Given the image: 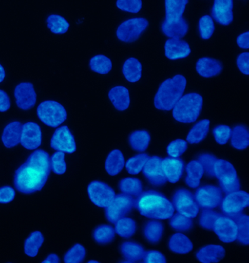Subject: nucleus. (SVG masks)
<instances>
[{
	"mask_svg": "<svg viewBox=\"0 0 249 263\" xmlns=\"http://www.w3.org/2000/svg\"><path fill=\"white\" fill-rule=\"evenodd\" d=\"M51 170L49 155L44 150H36L15 171V189L25 195L41 191L47 182Z\"/></svg>",
	"mask_w": 249,
	"mask_h": 263,
	"instance_id": "obj_1",
	"label": "nucleus"
},
{
	"mask_svg": "<svg viewBox=\"0 0 249 263\" xmlns=\"http://www.w3.org/2000/svg\"><path fill=\"white\" fill-rule=\"evenodd\" d=\"M135 207L145 217L162 220L169 219L175 212L172 202L155 191L141 193L135 199Z\"/></svg>",
	"mask_w": 249,
	"mask_h": 263,
	"instance_id": "obj_2",
	"label": "nucleus"
},
{
	"mask_svg": "<svg viewBox=\"0 0 249 263\" xmlns=\"http://www.w3.org/2000/svg\"><path fill=\"white\" fill-rule=\"evenodd\" d=\"M186 79L176 75L162 83L155 95V106L161 110H171L183 96L186 89Z\"/></svg>",
	"mask_w": 249,
	"mask_h": 263,
	"instance_id": "obj_3",
	"label": "nucleus"
},
{
	"mask_svg": "<svg viewBox=\"0 0 249 263\" xmlns=\"http://www.w3.org/2000/svg\"><path fill=\"white\" fill-rule=\"evenodd\" d=\"M203 105V99L198 93H188L181 97L173 108V117L177 122L193 123L200 116Z\"/></svg>",
	"mask_w": 249,
	"mask_h": 263,
	"instance_id": "obj_4",
	"label": "nucleus"
},
{
	"mask_svg": "<svg viewBox=\"0 0 249 263\" xmlns=\"http://www.w3.org/2000/svg\"><path fill=\"white\" fill-rule=\"evenodd\" d=\"M214 176L219 180L220 190L229 194L240 188L239 179L233 164L224 160H216L214 165Z\"/></svg>",
	"mask_w": 249,
	"mask_h": 263,
	"instance_id": "obj_5",
	"label": "nucleus"
},
{
	"mask_svg": "<svg viewBox=\"0 0 249 263\" xmlns=\"http://www.w3.org/2000/svg\"><path fill=\"white\" fill-rule=\"evenodd\" d=\"M37 117L46 125L57 127L67 119L65 107L53 100H47L40 104L37 107Z\"/></svg>",
	"mask_w": 249,
	"mask_h": 263,
	"instance_id": "obj_6",
	"label": "nucleus"
},
{
	"mask_svg": "<svg viewBox=\"0 0 249 263\" xmlns=\"http://www.w3.org/2000/svg\"><path fill=\"white\" fill-rule=\"evenodd\" d=\"M173 205L178 213L188 218H195L198 215L199 205L195 196L186 189L176 190L172 197Z\"/></svg>",
	"mask_w": 249,
	"mask_h": 263,
	"instance_id": "obj_7",
	"label": "nucleus"
},
{
	"mask_svg": "<svg viewBox=\"0 0 249 263\" xmlns=\"http://www.w3.org/2000/svg\"><path fill=\"white\" fill-rule=\"evenodd\" d=\"M148 27V22L146 18H135L123 22L117 31V36L119 41L124 43H132L138 40L141 34Z\"/></svg>",
	"mask_w": 249,
	"mask_h": 263,
	"instance_id": "obj_8",
	"label": "nucleus"
},
{
	"mask_svg": "<svg viewBox=\"0 0 249 263\" xmlns=\"http://www.w3.org/2000/svg\"><path fill=\"white\" fill-rule=\"evenodd\" d=\"M135 207V199L126 195L115 196L113 202L105 209V216L109 222H117L125 217Z\"/></svg>",
	"mask_w": 249,
	"mask_h": 263,
	"instance_id": "obj_9",
	"label": "nucleus"
},
{
	"mask_svg": "<svg viewBox=\"0 0 249 263\" xmlns=\"http://www.w3.org/2000/svg\"><path fill=\"white\" fill-rule=\"evenodd\" d=\"M87 192L91 201L100 208L108 206L116 196L113 189L101 181H94L90 183Z\"/></svg>",
	"mask_w": 249,
	"mask_h": 263,
	"instance_id": "obj_10",
	"label": "nucleus"
},
{
	"mask_svg": "<svg viewBox=\"0 0 249 263\" xmlns=\"http://www.w3.org/2000/svg\"><path fill=\"white\" fill-rule=\"evenodd\" d=\"M195 200L202 209H215L221 203L223 195L220 189L212 185L199 188L195 193Z\"/></svg>",
	"mask_w": 249,
	"mask_h": 263,
	"instance_id": "obj_11",
	"label": "nucleus"
},
{
	"mask_svg": "<svg viewBox=\"0 0 249 263\" xmlns=\"http://www.w3.org/2000/svg\"><path fill=\"white\" fill-rule=\"evenodd\" d=\"M249 205V195L245 191H235L228 194L221 201V209L227 216L241 213Z\"/></svg>",
	"mask_w": 249,
	"mask_h": 263,
	"instance_id": "obj_12",
	"label": "nucleus"
},
{
	"mask_svg": "<svg viewBox=\"0 0 249 263\" xmlns=\"http://www.w3.org/2000/svg\"><path fill=\"white\" fill-rule=\"evenodd\" d=\"M53 149L67 153H74L76 151L75 138L67 126L58 128L53 133L51 140Z\"/></svg>",
	"mask_w": 249,
	"mask_h": 263,
	"instance_id": "obj_13",
	"label": "nucleus"
},
{
	"mask_svg": "<svg viewBox=\"0 0 249 263\" xmlns=\"http://www.w3.org/2000/svg\"><path fill=\"white\" fill-rule=\"evenodd\" d=\"M162 160L157 156L148 157L143 167V176L153 186H163L167 182V180L162 168Z\"/></svg>",
	"mask_w": 249,
	"mask_h": 263,
	"instance_id": "obj_14",
	"label": "nucleus"
},
{
	"mask_svg": "<svg viewBox=\"0 0 249 263\" xmlns=\"http://www.w3.org/2000/svg\"><path fill=\"white\" fill-rule=\"evenodd\" d=\"M214 230L219 240L229 243L237 240L238 230L235 221L229 216L221 215L214 223Z\"/></svg>",
	"mask_w": 249,
	"mask_h": 263,
	"instance_id": "obj_15",
	"label": "nucleus"
},
{
	"mask_svg": "<svg viewBox=\"0 0 249 263\" xmlns=\"http://www.w3.org/2000/svg\"><path fill=\"white\" fill-rule=\"evenodd\" d=\"M15 103L22 110H27L33 108L37 102V95L32 83H21L14 90Z\"/></svg>",
	"mask_w": 249,
	"mask_h": 263,
	"instance_id": "obj_16",
	"label": "nucleus"
},
{
	"mask_svg": "<svg viewBox=\"0 0 249 263\" xmlns=\"http://www.w3.org/2000/svg\"><path fill=\"white\" fill-rule=\"evenodd\" d=\"M21 144L26 149H37L42 143V132L37 124L27 122L22 125Z\"/></svg>",
	"mask_w": 249,
	"mask_h": 263,
	"instance_id": "obj_17",
	"label": "nucleus"
},
{
	"mask_svg": "<svg viewBox=\"0 0 249 263\" xmlns=\"http://www.w3.org/2000/svg\"><path fill=\"white\" fill-rule=\"evenodd\" d=\"M212 15L218 23L229 25L233 22V1L216 0L212 8Z\"/></svg>",
	"mask_w": 249,
	"mask_h": 263,
	"instance_id": "obj_18",
	"label": "nucleus"
},
{
	"mask_svg": "<svg viewBox=\"0 0 249 263\" xmlns=\"http://www.w3.org/2000/svg\"><path fill=\"white\" fill-rule=\"evenodd\" d=\"M165 56L171 60L186 58L191 53L189 45L180 39H169L165 42Z\"/></svg>",
	"mask_w": 249,
	"mask_h": 263,
	"instance_id": "obj_19",
	"label": "nucleus"
},
{
	"mask_svg": "<svg viewBox=\"0 0 249 263\" xmlns=\"http://www.w3.org/2000/svg\"><path fill=\"white\" fill-rule=\"evenodd\" d=\"M162 168L169 182L177 183L182 177L184 163L178 159L165 158L162 160Z\"/></svg>",
	"mask_w": 249,
	"mask_h": 263,
	"instance_id": "obj_20",
	"label": "nucleus"
},
{
	"mask_svg": "<svg viewBox=\"0 0 249 263\" xmlns=\"http://www.w3.org/2000/svg\"><path fill=\"white\" fill-rule=\"evenodd\" d=\"M223 70L222 64L214 59L203 57L196 64V70L203 78H212L219 75Z\"/></svg>",
	"mask_w": 249,
	"mask_h": 263,
	"instance_id": "obj_21",
	"label": "nucleus"
},
{
	"mask_svg": "<svg viewBox=\"0 0 249 263\" xmlns=\"http://www.w3.org/2000/svg\"><path fill=\"white\" fill-rule=\"evenodd\" d=\"M225 250L219 245H207L202 247L196 254V257L200 262H219L224 258Z\"/></svg>",
	"mask_w": 249,
	"mask_h": 263,
	"instance_id": "obj_22",
	"label": "nucleus"
},
{
	"mask_svg": "<svg viewBox=\"0 0 249 263\" xmlns=\"http://www.w3.org/2000/svg\"><path fill=\"white\" fill-rule=\"evenodd\" d=\"M108 98L117 110L124 111L129 108L130 97L129 90L124 86H118L109 91Z\"/></svg>",
	"mask_w": 249,
	"mask_h": 263,
	"instance_id": "obj_23",
	"label": "nucleus"
},
{
	"mask_svg": "<svg viewBox=\"0 0 249 263\" xmlns=\"http://www.w3.org/2000/svg\"><path fill=\"white\" fill-rule=\"evenodd\" d=\"M22 124L19 122H13L5 127L2 136V141L6 148L16 146L20 143Z\"/></svg>",
	"mask_w": 249,
	"mask_h": 263,
	"instance_id": "obj_24",
	"label": "nucleus"
},
{
	"mask_svg": "<svg viewBox=\"0 0 249 263\" xmlns=\"http://www.w3.org/2000/svg\"><path fill=\"white\" fill-rule=\"evenodd\" d=\"M188 26L184 18L175 22L164 21L162 24V30L167 37L171 39H179L184 37L188 32Z\"/></svg>",
	"mask_w": 249,
	"mask_h": 263,
	"instance_id": "obj_25",
	"label": "nucleus"
},
{
	"mask_svg": "<svg viewBox=\"0 0 249 263\" xmlns=\"http://www.w3.org/2000/svg\"><path fill=\"white\" fill-rule=\"evenodd\" d=\"M120 250L127 262H140L146 253L141 245L130 241L124 242L121 246Z\"/></svg>",
	"mask_w": 249,
	"mask_h": 263,
	"instance_id": "obj_26",
	"label": "nucleus"
},
{
	"mask_svg": "<svg viewBox=\"0 0 249 263\" xmlns=\"http://www.w3.org/2000/svg\"><path fill=\"white\" fill-rule=\"evenodd\" d=\"M188 3L187 0H166L165 21L175 22L182 18Z\"/></svg>",
	"mask_w": 249,
	"mask_h": 263,
	"instance_id": "obj_27",
	"label": "nucleus"
},
{
	"mask_svg": "<svg viewBox=\"0 0 249 263\" xmlns=\"http://www.w3.org/2000/svg\"><path fill=\"white\" fill-rule=\"evenodd\" d=\"M125 160L120 150L112 151L105 160V170L110 176H115L121 173L124 167Z\"/></svg>",
	"mask_w": 249,
	"mask_h": 263,
	"instance_id": "obj_28",
	"label": "nucleus"
},
{
	"mask_svg": "<svg viewBox=\"0 0 249 263\" xmlns=\"http://www.w3.org/2000/svg\"><path fill=\"white\" fill-rule=\"evenodd\" d=\"M186 177L185 182L190 188L195 189L200 186V180L204 174L202 166L198 161L188 162L186 167Z\"/></svg>",
	"mask_w": 249,
	"mask_h": 263,
	"instance_id": "obj_29",
	"label": "nucleus"
},
{
	"mask_svg": "<svg viewBox=\"0 0 249 263\" xmlns=\"http://www.w3.org/2000/svg\"><path fill=\"white\" fill-rule=\"evenodd\" d=\"M168 246L173 252L179 254H187L193 249V242L181 233L173 235L169 238Z\"/></svg>",
	"mask_w": 249,
	"mask_h": 263,
	"instance_id": "obj_30",
	"label": "nucleus"
},
{
	"mask_svg": "<svg viewBox=\"0 0 249 263\" xmlns=\"http://www.w3.org/2000/svg\"><path fill=\"white\" fill-rule=\"evenodd\" d=\"M235 221L238 230L237 239L239 243L243 245H248L249 243V217L246 214L239 213L235 215L229 216Z\"/></svg>",
	"mask_w": 249,
	"mask_h": 263,
	"instance_id": "obj_31",
	"label": "nucleus"
},
{
	"mask_svg": "<svg viewBox=\"0 0 249 263\" xmlns=\"http://www.w3.org/2000/svg\"><path fill=\"white\" fill-rule=\"evenodd\" d=\"M210 129V121L203 119L193 126L188 133L186 140L191 144H198L206 138Z\"/></svg>",
	"mask_w": 249,
	"mask_h": 263,
	"instance_id": "obj_32",
	"label": "nucleus"
},
{
	"mask_svg": "<svg viewBox=\"0 0 249 263\" xmlns=\"http://www.w3.org/2000/svg\"><path fill=\"white\" fill-rule=\"evenodd\" d=\"M123 74L129 82H138L141 79L142 65L136 58H129L123 65Z\"/></svg>",
	"mask_w": 249,
	"mask_h": 263,
	"instance_id": "obj_33",
	"label": "nucleus"
},
{
	"mask_svg": "<svg viewBox=\"0 0 249 263\" xmlns=\"http://www.w3.org/2000/svg\"><path fill=\"white\" fill-rule=\"evenodd\" d=\"M164 226L160 221H148L143 228V234L146 239L152 245H157L162 239Z\"/></svg>",
	"mask_w": 249,
	"mask_h": 263,
	"instance_id": "obj_34",
	"label": "nucleus"
},
{
	"mask_svg": "<svg viewBox=\"0 0 249 263\" xmlns=\"http://www.w3.org/2000/svg\"><path fill=\"white\" fill-rule=\"evenodd\" d=\"M231 145L238 150H244L249 145V133L244 125H237L231 131Z\"/></svg>",
	"mask_w": 249,
	"mask_h": 263,
	"instance_id": "obj_35",
	"label": "nucleus"
},
{
	"mask_svg": "<svg viewBox=\"0 0 249 263\" xmlns=\"http://www.w3.org/2000/svg\"><path fill=\"white\" fill-rule=\"evenodd\" d=\"M150 136L146 130H137L131 133L129 143L131 148L137 152H143L149 146Z\"/></svg>",
	"mask_w": 249,
	"mask_h": 263,
	"instance_id": "obj_36",
	"label": "nucleus"
},
{
	"mask_svg": "<svg viewBox=\"0 0 249 263\" xmlns=\"http://www.w3.org/2000/svg\"><path fill=\"white\" fill-rule=\"evenodd\" d=\"M44 242V237L40 231L33 232L25 240L24 243V252L30 257L37 255L39 249Z\"/></svg>",
	"mask_w": 249,
	"mask_h": 263,
	"instance_id": "obj_37",
	"label": "nucleus"
},
{
	"mask_svg": "<svg viewBox=\"0 0 249 263\" xmlns=\"http://www.w3.org/2000/svg\"><path fill=\"white\" fill-rule=\"evenodd\" d=\"M119 187L124 195L130 197H138L143 192V184L141 180L136 178H126L119 182Z\"/></svg>",
	"mask_w": 249,
	"mask_h": 263,
	"instance_id": "obj_38",
	"label": "nucleus"
},
{
	"mask_svg": "<svg viewBox=\"0 0 249 263\" xmlns=\"http://www.w3.org/2000/svg\"><path fill=\"white\" fill-rule=\"evenodd\" d=\"M90 68L97 73L105 75L112 70V62L105 55H97L89 62Z\"/></svg>",
	"mask_w": 249,
	"mask_h": 263,
	"instance_id": "obj_39",
	"label": "nucleus"
},
{
	"mask_svg": "<svg viewBox=\"0 0 249 263\" xmlns=\"http://www.w3.org/2000/svg\"><path fill=\"white\" fill-rule=\"evenodd\" d=\"M93 238L99 245H108L115 238V230L111 226L103 224L94 230Z\"/></svg>",
	"mask_w": 249,
	"mask_h": 263,
	"instance_id": "obj_40",
	"label": "nucleus"
},
{
	"mask_svg": "<svg viewBox=\"0 0 249 263\" xmlns=\"http://www.w3.org/2000/svg\"><path fill=\"white\" fill-rule=\"evenodd\" d=\"M116 224V232L124 238L132 237L136 232V222L131 218H122Z\"/></svg>",
	"mask_w": 249,
	"mask_h": 263,
	"instance_id": "obj_41",
	"label": "nucleus"
},
{
	"mask_svg": "<svg viewBox=\"0 0 249 263\" xmlns=\"http://www.w3.org/2000/svg\"><path fill=\"white\" fill-rule=\"evenodd\" d=\"M48 28L53 32V34H65L68 31L69 24L67 21L60 15L52 14L48 17L47 20Z\"/></svg>",
	"mask_w": 249,
	"mask_h": 263,
	"instance_id": "obj_42",
	"label": "nucleus"
},
{
	"mask_svg": "<svg viewBox=\"0 0 249 263\" xmlns=\"http://www.w3.org/2000/svg\"><path fill=\"white\" fill-rule=\"evenodd\" d=\"M169 219V226L177 231L187 232L193 228V221L191 218L186 217L179 213L173 215Z\"/></svg>",
	"mask_w": 249,
	"mask_h": 263,
	"instance_id": "obj_43",
	"label": "nucleus"
},
{
	"mask_svg": "<svg viewBox=\"0 0 249 263\" xmlns=\"http://www.w3.org/2000/svg\"><path fill=\"white\" fill-rule=\"evenodd\" d=\"M148 159V156L146 154H141L129 159L125 166L127 172L132 175L140 174L144 167Z\"/></svg>",
	"mask_w": 249,
	"mask_h": 263,
	"instance_id": "obj_44",
	"label": "nucleus"
},
{
	"mask_svg": "<svg viewBox=\"0 0 249 263\" xmlns=\"http://www.w3.org/2000/svg\"><path fill=\"white\" fill-rule=\"evenodd\" d=\"M86 257V249L82 245H74L65 254L64 257V262L66 263H79L83 262Z\"/></svg>",
	"mask_w": 249,
	"mask_h": 263,
	"instance_id": "obj_45",
	"label": "nucleus"
},
{
	"mask_svg": "<svg viewBox=\"0 0 249 263\" xmlns=\"http://www.w3.org/2000/svg\"><path fill=\"white\" fill-rule=\"evenodd\" d=\"M199 31H200V37L203 40H208L212 37L214 31V21L210 15H204L199 21Z\"/></svg>",
	"mask_w": 249,
	"mask_h": 263,
	"instance_id": "obj_46",
	"label": "nucleus"
},
{
	"mask_svg": "<svg viewBox=\"0 0 249 263\" xmlns=\"http://www.w3.org/2000/svg\"><path fill=\"white\" fill-rule=\"evenodd\" d=\"M221 214L209 209H202L200 217V226L204 229L214 230V223Z\"/></svg>",
	"mask_w": 249,
	"mask_h": 263,
	"instance_id": "obj_47",
	"label": "nucleus"
},
{
	"mask_svg": "<svg viewBox=\"0 0 249 263\" xmlns=\"http://www.w3.org/2000/svg\"><path fill=\"white\" fill-rule=\"evenodd\" d=\"M65 155L63 152H58L53 154L51 157V163L53 173L57 175L65 174L67 164L65 161Z\"/></svg>",
	"mask_w": 249,
	"mask_h": 263,
	"instance_id": "obj_48",
	"label": "nucleus"
},
{
	"mask_svg": "<svg viewBox=\"0 0 249 263\" xmlns=\"http://www.w3.org/2000/svg\"><path fill=\"white\" fill-rule=\"evenodd\" d=\"M231 128L227 125H218L213 129V135L219 145L227 143L231 137Z\"/></svg>",
	"mask_w": 249,
	"mask_h": 263,
	"instance_id": "obj_49",
	"label": "nucleus"
},
{
	"mask_svg": "<svg viewBox=\"0 0 249 263\" xmlns=\"http://www.w3.org/2000/svg\"><path fill=\"white\" fill-rule=\"evenodd\" d=\"M187 149V143L183 139H177L171 142L167 148L168 155L173 158L181 157Z\"/></svg>",
	"mask_w": 249,
	"mask_h": 263,
	"instance_id": "obj_50",
	"label": "nucleus"
},
{
	"mask_svg": "<svg viewBox=\"0 0 249 263\" xmlns=\"http://www.w3.org/2000/svg\"><path fill=\"white\" fill-rule=\"evenodd\" d=\"M117 6L119 9L132 13H138L142 8L141 0H118Z\"/></svg>",
	"mask_w": 249,
	"mask_h": 263,
	"instance_id": "obj_51",
	"label": "nucleus"
},
{
	"mask_svg": "<svg viewBox=\"0 0 249 263\" xmlns=\"http://www.w3.org/2000/svg\"><path fill=\"white\" fill-rule=\"evenodd\" d=\"M217 160L214 155H210V154H203L199 156L198 162L201 164L202 168L205 172L206 173L207 176H214V163Z\"/></svg>",
	"mask_w": 249,
	"mask_h": 263,
	"instance_id": "obj_52",
	"label": "nucleus"
},
{
	"mask_svg": "<svg viewBox=\"0 0 249 263\" xmlns=\"http://www.w3.org/2000/svg\"><path fill=\"white\" fill-rule=\"evenodd\" d=\"M143 262L146 263H165L167 262L165 256L158 251H148L145 253Z\"/></svg>",
	"mask_w": 249,
	"mask_h": 263,
	"instance_id": "obj_53",
	"label": "nucleus"
},
{
	"mask_svg": "<svg viewBox=\"0 0 249 263\" xmlns=\"http://www.w3.org/2000/svg\"><path fill=\"white\" fill-rule=\"evenodd\" d=\"M249 53L248 52L240 53L237 59V65L240 72L244 75L249 74Z\"/></svg>",
	"mask_w": 249,
	"mask_h": 263,
	"instance_id": "obj_54",
	"label": "nucleus"
},
{
	"mask_svg": "<svg viewBox=\"0 0 249 263\" xmlns=\"http://www.w3.org/2000/svg\"><path fill=\"white\" fill-rule=\"evenodd\" d=\"M15 195V190L10 186L0 188V203H9L13 201Z\"/></svg>",
	"mask_w": 249,
	"mask_h": 263,
	"instance_id": "obj_55",
	"label": "nucleus"
},
{
	"mask_svg": "<svg viewBox=\"0 0 249 263\" xmlns=\"http://www.w3.org/2000/svg\"><path fill=\"white\" fill-rule=\"evenodd\" d=\"M10 108L9 96L3 90L0 89V112H5Z\"/></svg>",
	"mask_w": 249,
	"mask_h": 263,
	"instance_id": "obj_56",
	"label": "nucleus"
},
{
	"mask_svg": "<svg viewBox=\"0 0 249 263\" xmlns=\"http://www.w3.org/2000/svg\"><path fill=\"white\" fill-rule=\"evenodd\" d=\"M249 32H246L240 34L237 38V43L240 48L243 49H248L249 48Z\"/></svg>",
	"mask_w": 249,
	"mask_h": 263,
	"instance_id": "obj_57",
	"label": "nucleus"
},
{
	"mask_svg": "<svg viewBox=\"0 0 249 263\" xmlns=\"http://www.w3.org/2000/svg\"><path fill=\"white\" fill-rule=\"evenodd\" d=\"M60 257L56 254H51L43 262H60Z\"/></svg>",
	"mask_w": 249,
	"mask_h": 263,
	"instance_id": "obj_58",
	"label": "nucleus"
},
{
	"mask_svg": "<svg viewBox=\"0 0 249 263\" xmlns=\"http://www.w3.org/2000/svg\"><path fill=\"white\" fill-rule=\"evenodd\" d=\"M5 78V71L3 66L0 64V83L4 81Z\"/></svg>",
	"mask_w": 249,
	"mask_h": 263,
	"instance_id": "obj_59",
	"label": "nucleus"
},
{
	"mask_svg": "<svg viewBox=\"0 0 249 263\" xmlns=\"http://www.w3.org/2000/svg\"><path fill=\"white\" fill-rule=\"evenodd\" d=\"M89 262H98V261H89Z\"/></svg>",
	"mask_w": 249,
	"mask_h": 263,
	"instance_id": "obj_60",
	"label": "nucleus"
}]
</instances>
